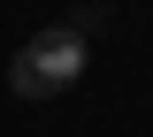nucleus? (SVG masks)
I'll use <instances>...</instances> for the list:
<instances>
[{
  "label": "nucleus",
  "instance_id": "1",
  "mask_svg": "<svg viewBox=\"0 0 153 137\" xmlns=\"http://www.w3.org/2000/svg\"><path fill=\"white\" fill-rule=\"evenodd\" d=\"M84 31L76 23H46L38 38H23V53L8 61V92L16 99H54V92H69L76 76H84Z\"/></svg>",
  "mask_w": 153,
  "mask_h": 137
}]
</instances>
